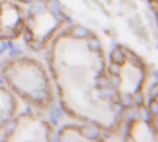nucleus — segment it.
<instances>
[{
	"instance_id": "nucleus-2",
	"label": "nucleus",
	"mask_w": 158,
	"mask_h": 142,
	"mask_svg": "<svg viewBox=\"0 0 158 142\" xmlns=\"http://www.w3.org/2000/svg\"><path fill=\"white\" fill-rule=\"evenodd\" d=\"M0 76L14 95L38 112L48 111L56 101L48 69L28 56L9 57L0 65Z\"/></svg>"
},
{
	"instance_id": "nucleus-5",
	"label": "nucleus",
	"mask_w": 158,
	"mask_h": 142,
	"mask_svg": "<svg viewBox=\"0 0 158 142\" xmlns=\"http://www.w3.org/2000/svg\"><path fill=\"white\" fill-rule=\"evenodd\" d=\"M4 132L5 141L46 142L52 140L55 130L41 113L28 112L16 115Z\"/></svg>"
},
{
	"instance_id": "nucleus-4",
	"label": "nucleus",
	"mask_w": 158,
	"mask_h": 142,
	"mask_svg": "<svg viewBox=\"0 0 158 142\" xmlns=\"http://www.w3.org/2000/svg\"><path fill=\"white\" fill-rule=\"evenodd\" d=\"M66 23V13L56 0H34L25 13L24 42L34 53L46 51Z\"/></svg>"
},
{
	"instance_id": "nucleus-7",
	"label": "nucleus",
	"mask_w": 158,
	"mask_h": 142,
	"mask_svg": "<svg viewBox=\"0 0 158 142\" xmlns=\"http://www.w3.org/2000/svg\"><path fill=\"white\" fill-rule=\"evenodd\" d=\"M124 133L125 141L133 142H151L157 141L158 127L148 114L147 109L145 116L140 114L137 117H133L129 122L125 120L122 131Z\"/></svg>"
},
{
	"instance_id": "nucleus-12",
	"label": "nucleus",
	"mask_w": 158,
	"mask_h": 142,
	"mask_svg": "<svg viewBox=\"0 0 158 142\" xmlns=\"http://www.w3.org/2000/svg\"><path fill=\"white\" fill-rule=\"evenodd\" d=\"M19 4H23V5H30L32 2H33L34 0H12Z\"/></svg>"
},
{
	"instance_id": "nucleus-10",
	"label": "nucleus",
	"mask_w": 158,
	"mask_h": 142,
	"mask_svg": "<svg viewBox=\"0 0 158 142\" xmlns=\"http://www.w3.org/2000/svg\"><path fill=\"white\" fill-rule=\"evenodd\" d=\"M157 102H158L157 84H155L153 90H152V93H151V97L149 100L148 106L146 107L150 118L155 124H157V113H158V103Z\"/></svg>"
},
{
	"instance_id": "nucleus-9",
	"label": "nucleus",
	"mask_w": 158,
	"mask_h": 142,
	"mask_svg": "<svg viewBox=\"0 0 158 142\" xmlns=\"http://www.w3.org/2000/svg\"><path fill=\"white\" fill-rule=\"evenodd\" d=\"M18 110V98L6 86L0 85V135L14 119Z\"/></svg>"
},
{
	"instance_id": "nucleus-11",
	"label": "nucleus",
	"mask_w": 158,
	"mask_h": 142,
	"mask_svg": "<svg viewBox=\"0 0 158 142\" xmlns=\"http://www.w3.org/2000/svg\"><path fill=\"white\" fill-rule=\"evenodd\" d=\"M149 3H150L151 8L153 10L154 14L156 15V13H157V0H149Z\"/></svg>"
},
{
	"instance_id": "nucleus-1",
	"label": "nucleus",
	"mask_w": 158,
	"mask_h": 142,
	"mask_svg": "<svg viewBox=\"0 0 158 142\" xmlns=\"http://www.w3.org/2000/svg\"><path fill=\"white\" fill-rule=\"evenodd\" d=\"M46 50L48 71L65 114L105 135L121 134L127 111L109 86L107 57L97 34L73 25L60 32Z\"/></svg>"
},
{
	"instance_id": "nucleus-3",
	"label": "nucleus",
	"mask_w": 158,
	"mask_h": 142,
	"mask_svg": "<svg viewBox=\"0 0 158 142\" xmlns=\"http://www.w3.org/2000/svg\"><path fill=\"white\" fill-rule=\"evenodd\" d=\"M106 74L112 92L125 111L145 105L149 72L140 55L124 44H118L107 58Z\"/></svg>"
},
{
	"instance_id": "nucleus-6",
	"label": "nucleus",
	"mask_w": 158,
	"mask_h": 142,
	"mask_svg": "<svg viewBox=\"0 0 158 142\" xmlns=\"http://www.w3.org/2000/svg\"><path fill=\"white\" fill-rule=\"evenodd\" d=\"M24 8L12 0H0V42H12L22 36Z\"/></svg>"
},
{
	"instance_id": "nucleus-8",
	"label": "nucleus",
	"mask_w": 158,
	"mask_h": 142,
	"mask_svg": "<svg viewBox=\"0 0 158 142\" xmlns=\"http://www.w3.org/2000/svg\"><path fill=\"white\" fill-rule=\"evenodd\" d=\"M101 130L96 127L84 125H67L57 134L60 141H103L106 138Z\"/></svg>"
}]
</instances>
